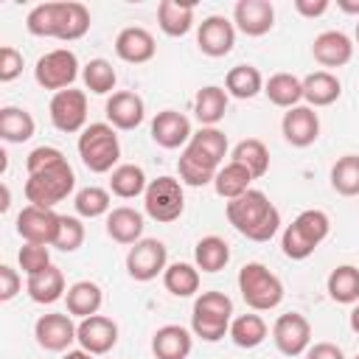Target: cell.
<instances>
[{
  "label": "cell",
  "mask_w": 359,
  "mask_h": 359,
  "mask_svg": "<svg viewBox=\"0 0 359 359\" xmlns=\"http://www.w3.org/2000/svg\"><path fill=\"white\" fill-rule=\"evenodd\" d=\"M76 188V174L65 160L53 163V165H45L39 171H31L28 180H25V199L28 205H36V208H53L59 202H65Z\"/></svg>",
  "instance_id": "obj_5"
},
{
  "label": "cell",
  "mask_w": 359,
  "mask_h": 359,
  "mask_svg": "<svg viewBox=\"0 0 359 359\" xmlns=\"http://www.w3.org/2000/svg\"><path fill=\"white\" fill-rule=\"evenodd\" d=\"M250 182H252V174H250L244 165H238V163L230 160L227 165L219 168V174H216V180H213V188H216V194H219L224 202H233V199H238L241 194L250 191Z\"/></svg>",
  "instance_id": "obj_36"
},
{
  "label": "cell",
  "mask_w": 359,
  "mask_h": 359,
  "mask_svg": "<svg viewBox=\"0 0 359 359\" xmlns=\"http://www.w3.org/2000/svg\"><path fill=\"white\" fill-rule=\"evenodd\" d=\"M342 95V84L331 70H314L303 79V101L317 109V107H331Z\"/></svg>",
  "instance_id": "obj_26"
},
{
  "label": "cell",
  "mask_w": 359,
  "mask_h": 359,
  "mask_svg": "<svg viewBox=\"0 0 359 359\" xmlns=\"http://www.w3.org/2000/svg\"><path fill=\"white\" fill-rule=\"evenodd\" d=\"M20 73H22V53L17 48H11V45H3L0 48V81L8 84Z\"/></svg>",
  "instance_id": "obj_46"
},
{
  "label": "cell",
  "mask_w": 359,
  "mask_h": 359,
  "mask_svg": "<svg viewBox=\"0 0 359 359\" xmlns=\"http://www.w3.org/2000/svg\"><path fill=\"white\" fill-rule=\"evenodd\" d=\"M25 28L31 36H50V39L73 42L90 31V11L84 3H76V0L39 3L28 11Z\"/></svg>",
  "instance_id": "obj_2"
},
{
  "label": "cell",
  "mask_w": 359,
  "mask_h": 359,
  "mask_svg": "<svg viewBox=\"0 0 359 359\" xmlns=\"http://www.w3.org/2000/svg\"><path fill=\"white\" fill-rule=\"evenodd\" d=\"M143 213L129 208V205H121V208H112L107 213V236L123 247H132L143 238Z\"/></svg>",
  "instance_id": "obj_24"
},
{
  "label": "cell",
  "mask_w": 359,
  "mask_h": 359,
  "mask_svg": "<svg viewBox=\"0 0 359 359\" xmlns=\"http://www.w3.org/2000/svg\"><path fill=\"white\" fill-rule=\"evenodd\" d=\"M104 112H107L109 126L129 132V129H137V126L143 123V118H146V104H143V98H140L137 93L118 90V93H112V95L107 98Z\"/></svg>",
  "instance_id": "obj_20"
},
{
  "label": "cell",
  "mask_w": 359,
  "mask_h": 359,
  "mask_svg": "<svg viewBox=\"0 0 359 359\" xmlns=\"http://www.w3.org/2000/svg\"><path fill=\"white\" fill-rule=\"evenodd\" d=\"M20 286H22L20 272H17V269H11L8 264H3V266H0V300H3V303H8L11 297H17Z\"/></svg>",
  "instance_id": "obj_48"
},
{
  "label": "cell",
  "mask_w": 359,
  "mask_h": 359,
  "mask_svg": "<svg viewBox=\"0 0 359 359\" xmlns=\"http://www.w3.org/2000/svg\"><path fill=\"white\" fill-rule=\"evenodd\" d=\"M328 297L334 303L342 306H356L359 303V269L353 264H342L337 269H331L328 280H325Z\"/></svg>",
  "instance_id": "obj_31"
},
{
  "label": "cell",
  "mask_w": 359,
  "mask_h": 359,
  "mask_svg": "<svg viewBox=\"0 0 359 359\" xmlns=\"http://www.w3.org/2000/svg\"><path fill=\"white\" fill-rule=\"evenodd\" d=\"M227 261H230V247H227L224 238L205 236V238L196 241V247H194V264H196V269H202V272H219V269L227 266Z\"/></svg>",
  "instance_id": "obj_37"
},
{
  "label": "cell",
  "mask_w": 359,
  "mask_h": 359,
  "mask_svg": "<svg viewBox=\"0 0 359 359\" xmlns=\"http://www.w3.org/2000/svg\"><path fill=\"white\" fill-rule=\"evenodd\" d=\"M233 25L247 36H264L275 25V6L269 0H238L233 8Z\"/></svg>",
  "instance_id": "obj_19"
},
{
  "label": "cell",
  "mask_w": 359,
  "mask_h": 359,
  "mask_svg": "<svg viewBox=\"0 0 359 359\" xmlns=\"http://www.w3.org/2000/svg\"><path fill=\"white\" fill-rule=\"evenodd\" d=\"M356 45H359V20H356Z\"/></svg>",
  "instance_id": "obj_55"
},
{
  "label": "cell",
  "mask_w": 359,
  "mask_h": 359,
  "mask_svg": "<svg viewBox=\"0 0 359 359\" xmlns=\"http://www.w3.org/2000/svg\"><path fill=\"white\" fill-rule=\"evenodd\" d=\"M84 244V224L79 216H59V230L53 238V247L62 252H76Z\"/></svg>",
  "instance_id": "obj_44"
},
{
  "label": "cell",
  "mask_w": 359,
  "mask_h": 359,
  "mask_svg": "<svg viewBox=\"0 0 359 359\" xmlns=\"http://www.w3.org/2000/svg\"><path fill=\"white\" fill-rule=\"evenodd\" d=\"M81 79H84V87H87L90 93H95V95L112 93V90H115V81H118L115 67H112L107 59H90V62L84 65V70H81Z\"/></svg>",
  "instance_id": "obj_43"
},
{
  "label": "cell",
  "mask_w": 359,
  "mask_h": 359,
  "mask_svg": "<svg viewBox=\"0 0 359 359\" xmlns=\"http://www.w3.org/2000/svg\"><path fill=\"white\" fill-rule=\"evenodd\" d=\"M353 39L342 31H323L311 42V56L323 67H342L353 59Z\"/></svg>",
  "instance_id": "obj_22"
},
{
  "label": "cell",
  "mask_w": 359,
  "mask_h": 359,
  "mask_svg": "<svg viewBox=\"0 0 359 359\" xmlns=\"http://www.w3.org/2000/svg\"><path fill=\"white\" fill-rule=\"evenodd\" d=\"M328 8H331L328 0H294V11H297L300 17H309V20L323 17Z\"/></svg>",
  "instance_id": "obj_50"
},
{
  "label": "cell",
  "mask_w": 359,
  "mask_h": 359,
  "mask_svg": "<svg viewBox=\"0 0 359 359\" xmlns=\"http://www.w3.org/2000/svg\"><path fill=\"white\" fill-rule=\"evenodd\" d=\"M353 359H359V353H356V356H353Z\"/></svg>",
  "instance_id": "obj_56"
},
{
  "label": "cell",
  "mask_w": 359,
  "mask_h": 359,
  "mask_svg": "<svg viewBox=\"0 0 359 359\" xmlns=\"http://www.w3.org/2000/svg\"><path fill=\"white\" fill-rule=\"evenodd\" d=\"M163 283L174 297H191L199 292V269L196 264H185V261L168 264L163 272Z\"/></svg>",
  "instance_id": "obj_39"
},
{
  "label": "cell",
  "mask_w": 359,
  "mask_h": 359,
  "mask_svg": "<svg viewBox=\"0 0 359 359\" xmlns=\"http://www.w3.org/2000/svg\"><path fill=\"white\" fill-rule=\"evenodd\" d=\"M79 157L84 163L87 171L93 174H107V171H115L118 168V160H121V143H118V135H115V126L109 123H87V129L79 135Z\"/></svg>",
  "instance_id": "obj_6"
},
{
  "label": "cell",
  "mask_w": 359,
  "mask_h": 359,
  "mask_svg": "<svg viewBox=\"0 0 359 359\" xmlns=\"http://www.w3.org/2000/svg\"><path fill=\"white\" fill-rule=\"evenodd\" d=\"M264 95L280 109L300 107V101H303V79H297L292 73H275V76H269L264 81Z\"/></svg>",
  "instance_id": "obj_30"
},
{
  "label": "cell",
  "mask_w": 359,
  "mask_h": 359,
  "mask_svg": "<svg viewBox=\"0 0 359 359\" xmlns=\"http://www.w3.org/2000/svg\"><path fill=\"white\" fill-rule=\"evenodd\" d=\"M337 8L345 14H356L359 17V0H337Z\"/></svg>",
  "instance_id": "obj_51"
},
{
  "label": "cell",
  "mask_w": 359,
  "mask_h": 359,
  "mask_svg": "<svg viewBox=\"0 0 359 359\" xmlns=\"http://www.w3.org/2000/svg\"><path fill=\"white\" fill-rule=\"evenodd\" d=\"M25 292H28V297H31L34 303H39V306H50V303L62 300V297L67 294L62 269L50 264V266L42 269L39 275H31L28 283H25Z\"/></svg>",
  "instance_id": "obj_27"
},
{
  "label": "cell",
  "mask_w": 359,
  "mask_h": 359,
  "mask_svg": "<svg viewBox=\"0 0 359 359\" xmlns=\"http://www.w3.org/2000/svg\"><path fill=\"white\" fill-rule=\"evenodd\" d=\"M224 154H227V135L222 129H216V126L196 129L177 160L180 182L191 185V188H202V185L213 182L222 168Z\"/></svg>",
  "instance_id": "obj_1"
},
{
  "label": "cell",
  "mask_w": 359,
  "mask_h": 359,
  "mask_svg": "<svg viewBox=\"0 0 359 359\" xmlns=\"http://www.w3.org/2000/svg\"><path fill=\"white\" fill-rule=\"evenodd\" d=\"M238 292L252 311H272L283 300V283L264 264L250 261L238 269Z\"/></svg>",
  "instance_id": "obj_8"
},
{
  "label": "cell",
  "mask_w": 359,
  "mask_h": 359,
  "mask_svg": "<svg viewBox=\"0 0 359 359\" xmlns=\"http://www.w3.org/2000/svg\"><path fill=\"white\" fill-rule=\"evenodd\" d=\"M76 328L79 325L70 320V314L50 311V314H42L34 323V337H36V345L39 348L53 351V353H62V351H67L76 342Z\"/></svg>",
  "instance_id": "obj_16"
},
{
  "label": "cell",
  "mask_w": 359,
  "mask_h": 359,
  "mask_svg": "<svg viewBox=\"0 0 359 359\" xmlns=\"http://www.w3.org/2000/svg\"><path fill=\"white\" fill-rule=\"evenodd\" d=\"M303 356H306V359H345L342 348L334 345V342H314Z\"/></svg>",
  "instance_id": "obj_49"
},
{
  "label": "cell",
  "mask_w": 359,
  "mask_h": 359,
  "mask_svg": "<svg viewBox=\"0 0 359 359\" xmlns=\"http://www.w3.org/2000/svg\"><path fill=\"white\" fill-rule=\"evenodd\" d=\"M34 115L22 107H3L0 109V137L6 143H25L34 137Z\"/></svg>",
  "instance_id": "obj_34"
},
{
  "label": "cell",
  "mask_w": 359,
  "mask_h": 359,
  "mask_svg": "<svg viewBox=\"0 0 359 359\" xmlns=\"http://www.w3.org/2000/svg\"><path fill=\"white\" fill-rule=\"evenodd\" d=\"M76 342L81 345V351H87L93 356H104L118 342V325H115V320H109L104 314L84 317L76 328Z\"/></svg>",
  "instance_id": "obj_17"
},
{
  "label": "cell",
  "mask_w": 359,
  "mask_h": 359,
  "mask_svg": "<svg viewBox=\"0 0 359 359\" xmlns=\"http://www.w3.org/2000/svg\"><path fill=\"white\" fill-rule=\"evenodd\" d=\"M236 45V25L222 17V14H210L199 22L196 28V48L210 56V59H219V56H227Z\"/></svg>",
  "instance_id": "obj_15"
},
{
  "label": "cell",
  "mask_w": 359,
  "mask_h": 359,
  "mask_svg": "<svg viewBox=\"0 0 359 359\" xmlns=\"http://www.w3.org/2000/svg\"><path fill=\"white\" fill-rule=\"evenodd\" d=\"M65 300H67V314L84 320V317L98 314V309H101V303H104V292H101V286L93 283V280H76V283L67 289Z\"/></svg>",
  "instance_id": "obj_29"
},
{
  "label": "cell",
  "mask_w": 359,
  "mask_h": 359,
  "mask_svg": "<svg viewBox=\"0 0 359 359\" xmlns=\"http://www.w3.org/2000/svg\"><path fill=\"white\" fill-rule=\"evenodd\" d=\"M280 132H283V140H286L289 146L306 149V146H311V143L320 137V118H317V112H314L309 104L292 107V109L283 112Z\"/></svg>",
  "instance_id": "obj_18"
},
{
  "label": "cell",
  "mask_w": 359,
  "mask_h": 359,
  "mask_svg": "<svg viewBox=\"0 0 359 359\" xmlns=\"http://www.w3.org/2000/svg\"><path fill=\"white\" fill-rule=\"evenodd\" d=\"M76 76H79V59L67 48L48 50L34 65V79H36V84L42 90H53V93L70 90L73 81H76Z\"/></svg>",
  "instance_id": "obj_10"
},
{
  "label": "cell",
  "mask_w": 359,
  "mask_h": 359,
  "mask_svg": "<svg viewBox=\"0 0 359 359\" xmlns=\"http://www.w3.org/2000/svg\"><path fill=\"white\" fill-rule=\"evenodd\" d=\"M331 233V219L325 210L309 208L303 213L294 216L292 224H286L283 236H280V250L286 258L292 261H306Z\"/></svg>",
  "instance_id": "obj_4"
},
{
  "label": "cell",
  "mask_w": 359,
  "mask_h": 359,
  "mask_svg": "<svg viewBox=\"0 0 359 359\" xmlns=\"http://www.w3.org/2000/svg\"><path fill=\"white\" fill-rule=\"evenodd\" d=\"M233 323V300L224 292H202L194 300L191 331L205 342H219Z\"/></svg>",
  "instance_id": "obj_7"
},
{
  "label": "cell",
  "mask_w": 359,
  "mask_h": 359,
  "mask_svg": "<svg viewBox=\"0 0 359 359\" xmlns=\"http://www.w3.org/2000/svg\"><path fill=\"white\" fill-rule=\"evenodd\" d=\"M157 25L165 36H185L194 28V3L163 0L157 6Z\"/></svg>",
  "instance_id": "obj_28"
},
{
  "label": "cell",
  "mask_w": 359,
  "mask_h": 359,
  "mask_svg": "<svg viewBox=\"0 0 359 359\" xmlns=\"http://www.w3.org/2000/svg\"><path fill=\"white\" fill-rule=\"evenodd\" d=\"M224 213H227V222L233 224V230L250 241H269L280 230V210L258 188H250L238 199L227 202Z\"/></svg>",
  "instance_id": "obj_3"
},
{
  "label": "cell",
  "mask_w": 359,
  "mask_h": 359,
  "mask_svg": "<svg viewBox=\"0 0 359 359\" xmlns=\"http://www.w3.org/2000/svg\"><path fill=\"white\" fill-rule=\"evenodd\" d=\"M143 210L149 219L160 222V224H171L182 216L185 210V194H182V182L174 177H157L149 180V188L143 194Z\"/></svg>",
  "instance_id": "obj_9"
},
{
  "label": "cell",
  "mask_w": 359,
  "mask_h": 359,
  "mask_svg": "<svg viewBox=\"0 0 359 359\" xmlns=\"http://www.w3.org/2000/svg\"><path fill=\"white\" fill-rule=\"evenodd\" d=\"M48 115H50V123L65 132V135H81L87 129V95L84 90H62V93H53L50 104H48Z\"/></svg>",
  "instance_id": "obj_11"
},
{
  "label": "cell",
  "mask_w": 359,
  "mask_h": 359,
  "mask_svg": "<svg viewBox=\"0 0 359 359\" xmlns=\"http://www.w3.org/2000/svg\"><path fill=\"white\" fill-rule=\"evenodd\" d=\"M272 342L283 356H303L311 348V325L300 311H286L272 325Z\"/></svg>",
  "instance_id": "obj_13"
},
{
  "label": "cell",
  "mask_w": 359,
  "mask_h": 359,
  "mask_svg": "<svg viewBox=\"0 0 359 359\" xmlns=\"http://www.w3.org/2000/svg\"><path fill=\"white\" fill-rule=\"evenodd\" d=\"M165 266H168V250L160 238H140L126 252V272L140 283L154 280L157 275L165 272Z\"/></svg>",
  "instance_id": "obj_12"
},
{
  "label": "cell",
  "mask_w": 359,
  "mask_h": 359,
  "mask_svg": "<svg viewBox=\"0 0 359 359\" xmlns=\"http://www.w3.org/2000/svg\"><path fill=\"white\" fill-rule=\"evenodd\" d=\"M194 348V337L182 325H163L151 337V351L157 359H188Z\"/></svg>",
  "instance_id": "obj_25"
},
{
  "label": "cell",
  "mask_w": 359,
  "mask_h": 359,
  "mask_svg": "<svg viewBox=\"0 0 359 359\" xmlns=\"http://www.w3.org/2000/svg\"><path fill=\"white\" fill-rule=\"evenodd\" d=\"M59 160H65V154H62L56 146H36V149L28 151L25 168H28V174H31V171H39V168H45V165H53V163H59Z\"/></svg>",
  "instance_id": "obj_47"
},
{
  "label": "cell",
  "mask_w": 359,
  "mask_h": 359,
  "mask_svg": "<svg viewBox=\"0 0 359 359\" xmlns=\"http://www.w3.org/2000/svg\"><path fill=\"white\" fill-rule=\"evenodd\" d=\"M115 53L121 62H129V65H146L154 59L157 53V45H154V36L140 28V25H129L123 28L118 36H115Z\"/></svg>",
  "instance_id": "obj_23"
},
{
  "label": "cell",
  "mask_w": 359,
  "mask_h": 359,
  "mask_svg": "<svg viewBox=\"0 0 359 359\" xmlns=\"http://www.w3.org/2000/svg\"><path fill=\"white\" fill-rule=\"evenodd\" d=\"M59 230V213H53V208H36V205H25L17 213V236L25 244H42V247H53Z\"/></svg>",
  "instance_id": "obj_14"
},
{
  "label": "cell",
  "mask_w": 359,
  "mask_h": 359,
  "mask_svg": "<svg viewBox=\"0 0 359 359\" xmlns=\"http://www.w3.org/2000/svg\"><path fill=\"white\" fill-rule=\"evenodd\" d=\"M73 208L81 219H98V216H107L112 210V202H109V191L98 188V185H87L76 194L73 199Z\"/></svg>",
  "instance_id": "obj_42"
},
{
  "label": "cell",
  "mask_w": 359,
  "mask_h": 359,
  "mask_svg": "<svg viewBox=\"0 0 359 359\" xmlns=\"http://www.w3.org/2000/svg\"><path fill=\"white\" fill-rule=\"evenodd\" d=\"M224 90H227V95L241 98V101L255 98L258 93H264V76L252 65H236L224 76Z\"/></svg>",
  "instance_id": "obj_33"
},
{
  "label": "cell",
  "mask_w": 359,
  "mask_h": 359,
  "mask_svg": "<svg viewBox=\"0 0 359 359\" xmlns=\"http://www.w3.org/2000/svg\"><path fill=\"white\" fill-rule=\"evenodd\" d=\"M191 121L177 109H163L151 118V140L163 149H182L191 140Z\"/></svg>",
  "instance_id": "obj_21"
},
{
  "label": "cell",
  "mask_w": 359,
  "mask_h": 359,
  "mask_svg": "<svg viewBox=\"0 0 359 359\" xmlns=\"http://www.w3.org/2000/svg\"><path fill=\"white\" fill-rule=\"evenodd\" d=\"M62 359H93V353H87V351H81V348H79V351H67Z\"/></svg>",
  "instance_id": "obj_53"
},
{
  "label": "cell",
  "mask_w": 359,
  "mask_h": 359,
  "mask_svg": "<svg viewBox=\"0 0 359 359\" xmlns=\"http://www.w3.org/2000/svg\"><path fill=\"white\" fill-rule=\"evenodd\" d=\"M227 112V90L208 84L194 95V115L202 126H216Z\"/></svg>",
  "instance_id": "obj_32"
},
{
  "label": "cell",
  "mask_w": 359,
  "mask_h": 359,
  "mask_svg": "<svg viewBox=\"0 0 359 359\" xmlns=\"http://www.w3.org/2000/svg\"><path fill=\"white\" fill-rule=\"evenodd\" d=\"M8 199H11V194H8V185H3V205H0V210H8Z\"/></svg>",
  "instance_id": "obj_54"
},
{
  "label": "cell",
  "mask_w": 359,
  "mask_h": 359,
  "mask_svg": "<svg viewBox=\"0 0 359 359\" xmlns=\"http://www.w3.org/2000/svg\"><path fill=\"white\" fill-rule=\"evenodd\" d=\"M331 188L342 196H359V154H342L331 165Z\"/></svg>",
  "instance_id": "obj_41"
},
{
  "label": "cell",
  "mask_w": 359,
  "mask_h": 359,
  "mask_svg": "<svg viewBox=\"0 0 359 359\" xmlns=\"http://www.w3.org/2000/svg\"><path fill=\"white\" fill-rule=\"evenodd\" d=\"M230 339L238 345V348H258L264 339H266V323L261 314H238L233 323H230Z\"/></svg>",
  "instance_id": "obj_40"
},
{
  "label": "cell",
  "mask_w": 359,
  "mask_h": 359,
  "mask_svg": "<svg viewBox=\"0 0 359 359\" xmlns=\"http://www.w3.org/2000/svg\"><path fill=\"white\" fill-rule=\"evenodd\" d=\"M146 188H149V180H146L143 168L135 163H121L115 171H109V191L121 199L143 196Z\"/></svg>",
  "instance_id": "obj_35"
},
{
  "label": "cell",
  "mask_w": 359,
  "mask_h": 359,
  "mask_svg": "<svg viewBox=\"0 0 359 359\" xmlns=\"http://www.w3.org/2000/svg\"><path fill=\"white\" fill-rule=\"evenodd\" d=\"M17 261H20V269L31 278V275H39L42 269L50 266V252L42 244H22L17 252Z\"/></svg>",
  "instance_id": "obj_45"
},
{
  "label": "cell",
  "mask_w": 359,
  "mask_h": 359,
  "mask_svg": "<svg viewBox=\"0 0 359 359\" xmlns=\"http://www.w3.org/2000/svg\"><path fill=\"white\" fill-rule=\"evenodd\" d=\"M233 163L244 165V168L252 174V180H258V177H264V174L269 171V149L264 146V140L247 137V140L236 143V149H233Z\"/></svg>",
  "instance_id": "obj_38"
},
{
  "label": "cell",
  "mask_w": 359,
  "mask_h": 359,
  "mask_svg": "<svg viewBox=\"0 0 359 359\" xmlns=\"http://www.w3.org/2000/svg\"><path fill=\"white\" fill-rule=\"evenodd\" d=\"M348 323H351V331H353V334H359V303L351 309V314H348Z\"/></svg>",
  "instance_id": "obj_52"
}]
</instances>
